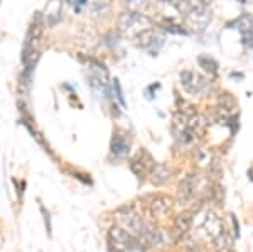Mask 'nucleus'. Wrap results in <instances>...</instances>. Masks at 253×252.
Returning a JSON list of instances; mask_svg holds the SVG:
<instances>
[{"mask_svg": "<svg viewBox=\"0 0 253 252\" xmlns=\"http://www.w3.org/2000/svg\"><path fill=\"white\" fill-rule=\"evenodd\" d=\"M194 0H179L177 3H175V7H177V10L181 12L182 15H186L187 12H189L191 9L194 7Z\"/></svg>", "mask_w": 253, "mask_h": 252, "instance_id": "obj_21", "label": "nucleus"}, {"mask_svg": "<svg viewBox=\"0 0 253 252\" xmlns=\"http://www.w3.org/2000/svg\"><path fill=\"white\" fill-rule=\"evenodd\" d=\"M61 10H63V5H61V0H51L46 7V17H47V24L49 26H54L58 24V20L61 19Z\"/></svg>", "mask_w": 253, "mask_h": 252, "instance_id": "obj_14", "label": "nucleus"}, {"mask_svg": "<svg viewBox=\"0 0 253 252\" xmlns=\"http://www.w3.org/2000/svg\"><path fill=\"white\" fill-rule=\"evenodd\" d=\"M198 63H199V66L206 73H210V75H216V73H218V63H216V59H213L211 56L201 54L198 58Z\"/></svg>", "mask_w": 253, "mask_h": 252, "instance_id": "obj_17", "label": "nucleus"}, {"mask_svg": "<svg viewBox=\"0 0 253 252\" xmlns=\"http://www.w3.org/2000/svg\"><path fill=\"white\" fill-rule=\"evenodd\" d=\"M164 2H169V0H164Z\"/></svg>", "mask_w": 253, "mask_h": 252, "instance_id": "obj_25", "label": "nucleus"}, {"mask_svg": "<svg viewBox=\"0 0 253 252\" xmlns=\"http://www.w3.org/2000/svg\"><path fill=\"white\" fill-rule=\"evenodd\" d=\"M243 43L247 44L248 48H253V31L243 36Z\"/></svg>", "mask_w": 253, "mask_h": 252, "instance_id": "obj_23", "label": "nucleus"}, {"mask_svg": "<svg viewBox=\"0 0 253 252\" xmlns=\"http://www.w3.org/2000/svg\"><path fill=\"white\" fill-rule=\"evenodd\" d=\"M162 43H164V38H162V36L159 34L156 29H152V27L135 36L137 48H140V50H145V51L157 50L159 46H162Z\"/></svg>", "mask_w": 253, "mask_h": 252, "instance_id": "obj_4", "label": "nucleus"}, {"mask_svg": "<svg viewBox=\"0 0 253 252\" xmlns=\"http://www.w3.org/2000/svg\"><path fill=\"white\" fill-rule=\"evenodd\" d=\"M69 2H71L73 5H76V10H80V7L84 5V3H86V0H69Z\"/></svg>", "mask_w": 253, "mask_h": 252, "instance_id": "obj_24", "label": "nucleus"}, {"mask_svg": "<svg viewBox=\"0 0 253 252\" xmlns=\"http://www.w3.org/2000/svg\"><path fill=\"white\" fill-rule=\"evenodd\" d=\"M154 164H156V162L150 157V154L145 151H140L132 161H130V168H132V171L135 173L138 178H145L147 174H150Z\"/></svg>", "mask_w": 253, "mask_h": 252, "instance_id": "obj_6", "label": "nucleus"}, {"mask_svg": "<svg viewBox=\"0 0 253 252\" xmlns=\"http://www.w3.org/2000/svg\"><path fill=\"white\" fill-rule=\"evenodd\" d=\"M41 34H42V27L39 22H36L31 27L29 34L26 38L24 43V50H22V63L26 66V76L29 78L32 70H34L36 63L39 59V51H41Z\"/></svg>", "mask_w": 253, "mask_h": 252, "instance_id": "obj_1", "label": "nucleus"}, {"mask_svg": "<svg viewBox=\"0 0 253 252\" xmlns=\"http://www.w3.org/2000/svg\"><path fill=\"white\" fill-rule=\"evenodd\" d=\"M170 178V171L169 168H167L166 164H162V162H156L152 168V171H150V180H152L154 185H164V183Z\"/></svg>", "mask_w": 253, "mask_h": 252, "instance_id": "obj_12", "label": "nucleus"}, {"mask_svg": "<svg viewBox=\"0 0 253 252\" xmlns=\"http://www.w3.org/2000/svg\"><path fill=\"white\" fill-rule=\"evenodd\" d=\"M125 5L133 12H142L149 7V0H124Z\"/></svg>", "mask_w": 253, "mask_h": 252, "instance_id": "obj_18", "label": "nucleus"}, {"mask_svg": "<svg viewBox=\"0 0 253 252\" xmlns=\"http://www.w3.org/2000/svg\"><path fill=\"white\" fill-rule=\"evenodd\" d=\"M118 27H120V31L125 32V34L137 36V34H140V32L150 29V27H152V20L142 14V12L130 10V12L120 14V17H118Z\"/></svg>", "mask_w": 253, "mask_h": 252, "instance_id": "obj_2", "label": "nucleus"}, {"mask_svg": "<svg viewBox=\"0 0 253 252\" xmlns=\"http://www.w3.org/2000/svg\"><path fill=\"white\" fill-rule=\"evenodd\" d=\"M164 29L169 31V32H174V34H186V31L182 29V27L175 26L172 22H164Z\"/></svg>", "mask_w": 253, "mask_h": 252, "instance_id": "obj_22", "label": "nucleus"}, {"mask_svg": "<svg viewBox=\"0 0 253 252\" xmlns=\"http://www.w3.org/2000/svg\"><path fill=\"white\" fill-rule=\"evenodd\" d=\"M181 85L184 87V90H187L189 93H201L203 90H206L208 81L194 71H182Z\"/></svg>", "mask_w": 253, "mask_h": 252, "instance_id": "obj_7", "label": "nucleus"}, {"mask_svg": "<svg viewBox=\"0 0 253 252\" xmlns=\"http://www.w3.org/2000/svg\"><path fill=\"white\" fill-rule=\"evenodd\" d=\"M187 129H189V117L186 115V113H182V112H177V113H174V117H172V131L175 134V137H181L182 134H184Z\"/></svg>", "mask_w": 253, "mask_h": 252, "instance_id": "obj_13", "label": "nucleus"}, {"mask_svg": "<svg viewBox=\"0 0 253 252\" xmlns=\"http://www.w3.org/2000/svg\"><path fill=\"white\" fill-rule=\"evenodd\" d=\"M112 92L113 95L117 97V100L120 101L122 107H125V99H124V92H122V87H120V81H118L117 78L112 80Z\"/></svg>", "mask_w": 253, "mask_h": 252, "instance_id": "obj_19", "label": "nucleus"}, {"mask_svg": "<svg viewBox=\"0 0 253 252\" xmlns=\"http://www.w3.org/2000/svg\"><path fill=\"white\" fill-rule=\"evenodd\" d=\"M219 103L223 105V110H231V108H235L236 101L230 93H223V95L219 97Z\"/></svg>", "mask_w": 253, "mask_h": 252, "instance_id": "obj_20", "label": "nucleus"}, {"mask_svg": "<svg viewBox=\"0 0 253 252\" xmlns=\"http://www.w3.org/2000/svg\"><path fill=\"white\" fill-rule=\"evenodd\" d=\"M128 149H130V141L126 139L125 134H113L112 137V146H110V152H112V157L113 159H122L128 154Z\"/></svg>", "mask_w": 253, "mask_h": 252, "instance_id": "obj_11", "label": "nucleus"}, {"mask_svg": "<svg viewBox=\"0 0 253 252\" xmlns=\"http://www.w3.org/2000/svg\"><path fill=\"white\" fill-rule=\"evenodd\" d=\"M213 244H214L216 252H230L231 246H233V239L230 237V234H228L226 230H223L218 237L213 239Z\"/></svg>", "mask_w": 253, "mask_h": 252, "instance_id": "obj_15", "label": "nucleus"}, {"mask_svg": "<svg viewBox=\"0 0 253 252\" xmlns=\"http://www.w3.org/2000/svg\"><path fill=\"white\" fill-rule=\"evenodd\" d=\"M170 208H172V200L164 197V195H156V197H152L150 203H147L149 213L157 218L166 217V215L170 212Z\"/></svg>", "mask_w": 253, "mask_h": 252, "instance_id": "obj_8", "label": "nucleus"}, {"mask_svg": "<svg viewBox=\"0 0 253 252\" xmlns=\"http://www.w3.org/2000/svg\"><path fill=\"white\" fill-rule=\"evenodd\" d=\"M199 188V178L198 174H187V176L179 183V200L182 203H189L194 200L196 193H198Z\"/></svg>", "mask_w": 253, "mask_h": 252, "instance_id": "obj_5", "label": "nucleus"}, {"mask_svg": "<svg viewBox=\"0 0 253 252\" xmlns=\"http://www.w3.org/2000/svg\"><path fill=\"white\" fill-rule=\"evenodd\" d=\"M108 242L112 247H115V252L133 251L138 247V239L120 227H112L108 232Z\"/></svg>", "mask_w": 253, "mask_h": 252, "instance_id": "obj_3", "label": "nucleus"}, {"mask_svg": "<svg viewBox=\"0 0 253 252\" xmlns=\"http://www.w3.org/2000/svg\"><path fill=\"white\" fill-rule=\"evenodd\" d=\"M191 225H193V213L182 212L181 215H177L174 220V225H172V237L175 241L184 237V235L191 230Z\"/></svg>", "mask_w": 253, "mask_h": 252, "instance_id": "obj_10", "label": "nucleus"}, {"mask_svg": "<svg viewBox=\"0 0 253 252\" xmlns=\"http://www.w3.org/2000/svg\"><path fill=\"white\" fill-rule=\"evenodd\" d=\"M184 17L187 19V22H189L191 26L198 27V29H205L211 20L210 12L205 9V5H199V3H194V7L187 12Z\"/></svg>", "mask_w": 253, "mask_h": 252, "instance_id": "obj_9", "label": "nucleus"}, {"mask_svg": "<svg viewBox=\"0 0 253 252\" xmlns=\"http://www.w3.org/2000/svg\"><path fill=\"white\" fill-rule=\"evenodd\" d=\"M235 29H238V32L242 36L252 32L253 31V17H252V15H248V14L240 15V17L235 20Z\"/></svg>", "mask_w": 253, "mask_h": 252, "instance_id": "obj_16", "label": "nucleus"}]
</instances>
